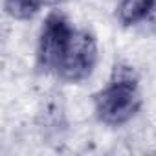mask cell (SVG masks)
<instances>
[{"label": "cell", "instance_id": "6da1fadb", "mask_svg": "<svg viewBox=\"0 0 156 156\" xmlns=\"http://www.w3.org/2000/svg\"><path fill=\"white\" fill-rule=\"evenodd\" d=\"M141 107V94L136 77L129 70H116L105 88L94 96V112L108 127H119L130 121Z\"/></svg>", "mask_w": 156, "mask_h": 156}, {"label": "cell", "instance_id": "7a4b0ae2", "mask_svg": "<svg viewBox=\"0 0 156 156\" xmlns=\"http://www.w3.org/2000/svg\"><path fill=\"white\" fill-rule=\"evenodd\" d=\"M98 64V42L87 30H75L66 53L55 72L66 83H81L94 73Z\"/></svg>", "mask_w": 156, "mask_h": 156}, {"label": "cell", "instance_id": "3957f363", "mask_svg": "<svg viewBox=\"0 0 156 156\" xmlns=\"http://www.w3.org/2000/svg\"><path fill=\"white\" fill-rule=\"evenodd\" d=\"M73 31L75 28H72L62 13L53 11L46 17L37 44V64L41 70L50 73L57 72Z\"/></svg>", "mask_w": 156, "mask_h": 156}, {"label": "cell", "instance_id": "277c9868", "mask_svg": "<svg viewBox=\"0 0 156 156\" xmlns=\"http://www.w3.org/2000/svg\"><path fill=\"white\" fill-rule=\"evenodd\" d=\"M154 4L156 0H119L118 19L123 26H134L152 11Z\"/></svg>", "mask_w": 156, "mask_h": 156}, {"label": "cell", "instance_id": "5b68a950", "mask_svg": "<svg viewBox=\"0 0 156 156\" xmlns=\"http://www.w3.org/2000/svg\"><path fill=\"white\" fill-rule=\"evenodd\" d=\"M44 4V0H4V9L11 19L30 20L33 19Z\"/></svg>", "mask_w": 156, "mask_h": 156}]
</instances>
